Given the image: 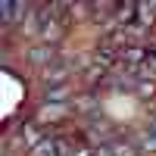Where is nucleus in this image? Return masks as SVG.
<instances>
[{"label": "nucleus", "mask_w": 156, "mask_h": 156, "mask_svg": "<svg viewBox=\"0 0 156 156\" xmlns=\"http://www.w3.org/2000/svg\"><path fill=\"white\" fill-rule=\"evenodd\" d=\"M22 12H25V3H12V0H3V3H0V22L9 25V22H16Z\"/></svg>", "instance_id": "1"}, {"label": "nucleus", "mask_w": 156, "mask_h": 156, "mask_svg": "<svg viewBox=\"0 0 156 156\" xmlns=\"http://www.w3.org/2000/svg\"><path fill=\"white\" fill-rule=\"evenodd\" d=\"M28 156H59L56 140H37V144L28 150Z\"/></svg>", "instance_id": "2"}, {"label": "nucleus", "mask_w": 156, "mask_h": 156, "mask_svg": "<svg viewBox=\"0 0 156 156\" xmlns=\"http://www.w3.org/2000/svg\"><path fill=\"white\" fill-rule=\"evenodd\" d=\"M137 144L144 147V150H156V122L150 128H144V131L137 134Z\"/></svg>", "instance_id": "3"}, {"label": "nucleus", "mask_w": 156, "mask_h": 156, "mask_svg": "<svg viewBox=\"0 0 156 156\" xmlns=\"http://www.w3.org/2000/svg\"><path fill=\"white\" fill-rule=\"evenodd\" d=\"M137 9H140V12H137L140 22H150V19L156 16V3H137Z\"/></svg>", "instance_id": "4"}, {"label": "nucleus", "mask_w": 156, "mask_h": 156, "mask_svg": "<svg viewBox=\"0 0 156 156\" xmlns=\"http://www.w3.org/2000/svg\"><path fill=\"white\" fill-rule=\"evenodd\" d=\"M140 75H156V53H147V59H144V66H140Z\"/></svg>", "instance_id": "5"}, {"label": "nucleus", "mask_w": 156, "mask_h": 156, "mask_svg": "<svg viewBox=\"0 0 156 156\" xmlns=\"http://www.w3.org/2000/svg\"><path fill=\"white\" fill-rule=\"evenodd\" d=\"M28 59H31V62H41V59H50V47H37V50H31V53H28Z\"/></svg>", "instance_id": "6"}, {"label": "nucleus", "mask_w": 156, "mask_h": 156, "mask_svg": "<svg viewBox=\"0 0 156 156\" xmlns=\"http://www.w3.org/2000/svg\"><path fill=\"white\" fill-rule=\"evenodd\" d=\"M47 97H53V100L66 97V87H62V84H53V90H47Z\"/></svg>", "instance_id": "7"}]
</instances>
